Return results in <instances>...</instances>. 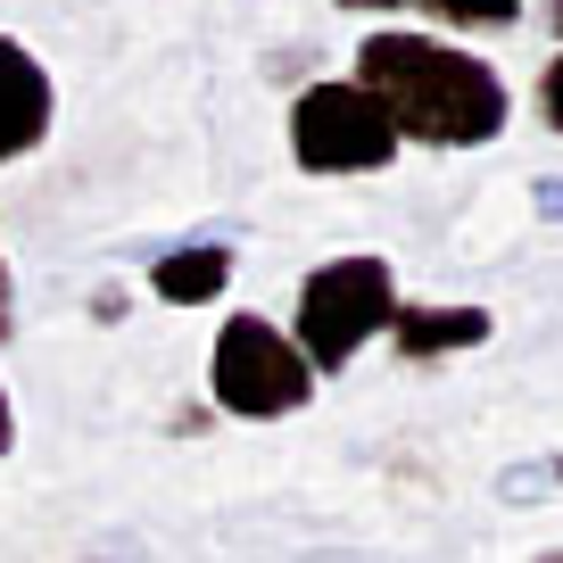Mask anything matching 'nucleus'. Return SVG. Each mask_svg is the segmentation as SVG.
Wrapping results in <instances>:
<instances>
[{"instance_id":"ddd939ff","label":"nucleus","mask_w":563,"mask_h":563,"mask_svg":"<svg viewBox=\"0 0 563 563\" xmlns=\"http://www.w3.org/2000/svg\"><path fill=\"white\" fill-rule=\"evenodd\" d=\"M18 448V415H9V389H0V456Z\"/></svg>"},{"instance_id":"f03ea898","label":"nucleus","mask_w":563,"mask_h":563,"mask_svg":"<svg viewBox=\"0 0 563 563\" xmlns=\"http://www.w3.org/2000/svg\"><path fill=\"white\" fill-rule=\"evenodd\" d=\"M389 316H398V274H389V257L356 249V257H323L299 282L290 340H299V356L316 373H340V365H356V349L373 332H389Z\"/></svg>"},{"instance_id":"1a4fd4ad","label":"nucleus","mask_w":563,"mask_h":563,"mask_svg":"<svg viewBox=\"0 0 563 563\" xmlns=\"http://www.w3.org/2000/svg\"><path fill=\"white\" fill-rule=\"evenodd\" d=\"M555 489H563L555 456H522V464H506V473H497V497H506V506H547Z\"/></svg>"},{"instance_id":"9d476101","label":"nucleus","mask_w":563,"mask_h":563,"mask_svg":"<svg viewBox=\"0 0 563 563\" xmlns=\"http://www.w3.org/2000/svg\"><path fill=\"white\" fill-rule=\"evenodd\" d=\"M539 117H547V124L563 133V51L547 58V75H539Z\"/></svg>"},{"instance_id":"f257e3e1","label":"nucleus","mask_w":563,"mask_h":563,"mask_svg":"<svg viewBox=\"0 0 563 563\" xmlns=\"http://www.w3.org/2000/svg\"><path fill=\"white\" fill-rule=\"evenodd\" d=\"M356 84L389 108L398 141H422V150H481L514 117L506 75L422 25H373L356 42Z\"/></svg>"},{"instance_id":"423d86ee","label":"nucleus","mask_w":563,"mask_h":563,"mask_svg":"<svg viewBox=\"0 0 563 563\" xmlns=\"http://www.w3.org/2000/svg\"><path fill=\"white\" fill-rule=\"evenodd\" d=\"M489 340V307H422V299H398L389 316V349L406 365H440V356H464Z\"/></svg>"},{"instance_id":"7ed1b4c3","label":"nucleus","mask_w":563,"mask_h":563,"mask_svg":"<svg viewBox=\"0 0 563 563\" xmlns=\"http://www.w3.org/2000/svg\"><path fill=\"white\" fill-rule=\"evenodd\" d=\"M208 398L241 422H282L316 398V365L299 356V340L282 332L274 316L241 307V316H224V332L208 349Z\"/></svg>"},{"instance_id":"2eb2a0df","label":"nucleus","mask_w":563,"mask_h":563,"mask_svg":"<svg viewBox=\"0 0 563 563\" xmlns=\"http://www.w3.org/2000/svg\"><path fill=\"white\" fill-rule=\"evenodd\" d=\"M539 563H563V547H555V555H539Z\"/></svg>"},{"instance_id":"0eeeda50","label":"nucleus","mask_w":563,"mask_h":563,"mask_svg":"<svg viewBox=\"0 0 563 563\" xmlns=\"http://www.w3.org/2000/svg\"><path fill=\"white\" fill-rule=\"evenodd\" d=\"M224 282H232V241H183L150 265V299L208 307V299H224Z\"/></svg>"},{"instance_id":"39448f33","label":"nucleus","mask_w":563,"mask_h":563,"mask_svg":"<svg viewBox=\"0 0 563 563\" xmlns=\"http://www.w3.org/2000/svg\"><path fill=\"white\" fill-rule=\"evenodd\" d=\"M51 117H58V91L42 75V58L0 34V166L34 158L42 141H51Z\"/></svg>"},{"instance_id":"4468645a","label":"nucleus","mask_w":563,"mask_h":563,"mask_svg":"<svg viewBox=\"0 0 563 563\" xmlns=\"http://www.w3.org/2000/svg\"><path fill=\"white\" fill-rule=\"evenodd\" d=\"M547 34H555V42H563V0H555V9H547Z\"/></svg>"},{"instance_id":"6e6552de","label":"nucleus","mask_w":563,"mask_h":563,"mask_svg":"<svg viewBox=\"0 0 563 563\" xmlns=\"http://www.w3.org/2000/svg\"><path fill=\"white\" fill-rule=\"evenodd\" d=\"M340 9H415L448 34H506L522 18V0H340Z\"/></svg>"},{"instance_id":"9b49d317","label":"nucleus","mask_w":563,"mask_h":563,"mask_svg":"<svg viewBox=\"0 0 563 563\" xmlns=\"http://www.w3.org/2000/svg\"><path fill=\"white\" fill-rule=\"evenodd\" d=\"M530 208H539L547 224H563V175H539V183H530Z\"/></svg>"},{"instance_id":"20e7f679","label":"nucleus","mask_w":563,"mask_h":563,"mask_svg":"<svg viewBox=\"0 0 563 563\" xmlns=\"http://www.w3.org/2000/svg\"><path fill=\"white\" fill-rule=\"evenodd\" d=\"M290 158L299 175H382L398 158V124L356 75H323L290 100Z\"/></svg>"},{"instance_id":"f8f14e48","label":"nucleus","mask_w":563,"mask_h":563,"mask_svg":"<svg viewBox=\"0 0 563 563\" xmlns=\"http://www.w3.org/2000/svg\"><path fill=\"white\" fill-rule=\"evenodd\" d=\"M18 332V290H9V257H0V340Z\"/></svg>"}]
</instances>
